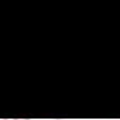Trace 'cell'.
Segmentation results:
<instances>
[{
    "instance_id": "cell-1",
    "label": "cell",
    "mask_w": 120,
    "mask_h": 120,
    "mask_svg": "<svg viewBox=\"0 0 120 120\" xmlns=\"http://www.w3.org/2000/svg\"><path fill=\"white\" fill-rule=\"evenodd\" d=\"M13 120H30V119H13Z\"/></svg>"
},
{
    "instance_id": "cell-2",
    "label": "cell",
    "mask_w": 120,
    "mask_h": 120,
    "mask_svg": "<svg viewBox=\"0 0 120 120\" xmlns=\"http://www.w3.org/2000/svg\"><path fill=\"white\" fill-rule=\"evenodd\" d=\"M0 120H10V119H0Z\"/></svg>"
}]
</instances>
